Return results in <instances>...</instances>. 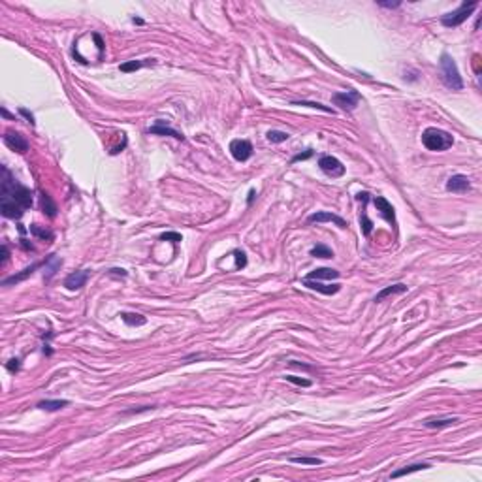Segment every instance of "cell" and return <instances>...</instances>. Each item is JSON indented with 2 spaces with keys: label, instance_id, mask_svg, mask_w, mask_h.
I'll list each match as a JSON object with an SVG mask.
<instances>
[{
  "label": "cell",
  "instance_id": "obj_1",
  "mask_svg": "<svg viewBox=\"0 0 482 482\" xmlns=\"http://www.w3.org/2000/svg\"><path fill=\"white\" fill-rule=\"evenodd\" d=\"M32 207V192L12 177L10 170L2 166V188H0V211L6 219H21Z\"/></svg>",
  "mask_w": 482,
  "mask_h": 482
},
{
  "label": "cell",
  "instance_id": "obj_38",
  "mask_svg": "<svg viewBox=\"0 0 482 482\" xmlns=\"http://www.w3.org/2000/svg\"><path fill=\"white\" fill-rule=\"evenodd\" d=\"M2 255H4V256H2V266H4V264H6V260H8V255H10V253H8V247H6V245L2 247Z\"/></svg>",
  "mask_w": 482,
  "mask_h": 482
},
{
  "label": "cell",
  "instance_id": "obj_16",
  "mask_svg": "<svg viewBox=\"0 0 482 482\" xmlns=\"http://www.w3.org/2000/svg\"><path fill=\"white\" fill-rule=\"evenodd\" d=\"M68 405H70V401H68V399H43V401L38 403V409L55 412V411L64 409V407H68Z\"/></svg>",
  "mask_w": 482,
  "mask_h": 482
},
{
  "label": "cell",
  "instance_id": "obj_34",
  "mask_svg": "<svg viewBox=\"0 0 482 482\" xmlns=\"http://www.w3.org/2000/svg\"><path fill=\"white\" fill-rule=\"evenodd\" d=\"M6 368H8L10 373H17L19 368H21V364H19V360H17V358H14V360H10V362L6 364Z\"/></svg>",
  "mask_w": 482,
  "mask_h": 482
},
{
  "label": "cell",
  "instance_id": "obj_35",
  "mask_svg": "<svg viewBox=\"0 0 482 482\" xmlns=\"http://www.w3.org/2000/svg\"><path fill=\"white\" fill-rule=\"evenodd\" d=\"M313 156V149H307L305 153H299V155H296L294 158H292V162H299V160H307V158H311Z\"/></svg>",
  "mask_w": 482,
  "mask_h": 482
},
{
  "label": "cell",
  "instance_id": "obj_11",
  "mask_svg": "<svg viewBox=\"0 0 482 482\" xmlns=\"http://www.w3.org/2000/svg\"><path fill=\"white\" fill-rule=\"evenodd\" d=\"M469 188H471V181L467 179V175H462V173H456V175H452V177L446 181V190L456 192V194L467 192Z\"/></svg>",
  "mask_w": 482,
  "mask_h": 482
},
{
  "label": "cell",
  "instance_id": "obj_27",
  "mask_svg": "<svg viewBox=\"0 0 482 482\" xmlns=\"http://www.w3.org/2000/svg\"><path fill=\"white\" fill-rule=\"evenodd\" d=\"M145 64H153V60H151V62H143V60H128V62H125V64H121V66H119V70L125 72V74H128V72L140 70V68L145 66Z\"/></svg>",
  "mask_w": 482,
  "mask_h": 482
},
{
  "label": "cell",
  "instance_id": "obj_13",
  "mask_svg": "<svg viewBox=\"0 0 482 482\" xmlns=\"http://www.w3.org/2000/svg\"><path fill=\"white\" fill-rule=\"evenodd\" d=\"M87 281H89V270H81V271H75V273H70L64 279V286L68 290H79V288L85 286Z\"/></svg>",
  "mask_w": 482,
  "mask_h": 482
},
{
  "label": "cell",
  "instance_id": "obj_19",
  "mask_svg": "<svg viewBox=\"0 0 482 482\" xmlns=\"http://www.w3.org/2000/svg\"><path fill=\"white\" fill-rule=\"evenodd\" d=\"M458 422V418L456 416H445V418H426L424 420V426L426 427H446V426H452Z\"/></svg>",
  "mask_w": 482,
  "mask_h": 482
},
{
  "label": "cell",
  "instance_id": "obj_32",
  "mask_svg": "<svg viewBox=\"0 0 482 482\" xmlns=\"http://www.w3.org/2000/svg\"><path fill=\"white\" fill-rule=\"evenodd\" d=\"M234 256H236V268L238 270H241V268H245L247 266V256H245V253L243 251H234Z\"/></svg>",
  "mask_w": 482,
  "mask_h": 482
},
{
  "label": "cell",
  "instance_id": "obj_10",
  "mask_svg": "<svg viewBox=\"0 0 482 482\" xmlns=\"http://www.w3.org/2000/svg\"><path fill=\"white\" fill-rule=\"evenodd\" d=\"M307 222H334V224H337L339 228H347V221L345 219H341L339 215H335V213L332 211H318V213H313L307 217Z\"/></svg>",
  "mask_w": 482,
  "mask_h": 482
},
{
  "label": "cell",
  "instance_id": "obj_28",
  "mask_svg": "<svg viewBox=\"0 0 482 482\" xmlns=\"http://www.w3.org/2000/svg\"><path fill=\"white\" fill-rule=\"evenodd\" d=\"M51 258V266H47V260H45V270H47V273H43V277L49 281L53 275H55V271L60 268V264H62V260H58L57 256H49Z\"/></svg>",
  "mask_w": 482,
  "mask_h": 482
},
{
  "label": "cell",
  "instance_id": "obj_37",
  "mask_svg": "<svg viewBox=\"0 0 482 482\" xmlns=\"http://www.w3.org/2000/svg\"><path fill=\"white\" fill-rule=\"evenodd\" d=\"M379 6H383V8H397L399 2H379Z\"/></svg>",
  "mask_w": 482,
  "mask_h": 482
},
{
  "label": "cell",
  "instance_id": "obj_4",
  "mask_svg": "<svg viewBox=\"0 0 482 482\" xmlns=\"http://www.w3.org/2000/svg\"><path fill=\"white\" fill-rule=\"evenodd\" d=\"M477 6H479V2H462V6H460L458 10H454V12H450V14H446V15H443V17H441V23H443L445 27H448V29L460 27L462 23L467 21V17L475 12Z\"/></svg>",
  "mask_w": 482,
  "mask_h": 482
},
{
  "label": "cell",
  "instance_id": "obj_20",
  "mask_svg": "<svg viewBox=\"0 0 482 482\" xmlns=\"http://www.w3.org/2000/svg\"><path fill=\"white\" fill-rule=\"evenodd\" d=\"M429 463H411V465H405L403 469H397L390 475V479H399V477H405V475H411V473H416V471H422V469H427Z\"/></svg>",
  "mask_w": 482,
  "mask_h": 482
},
{
  "label": "cell",
  "instance_id": "obj_36",
  "mask_svg": "<svg viewBox=\"0 0 482 482\" xmlns=\"http://www.w3.org/2000/svg\"><path fill=\"white\" fill-rule=\"evenodd\" d=\"M19 113L23 115V117H25V119H27V121H29L30 125H36V121H34V115H32V113H29V111H27V110H25V108H21V110H19Z\"/></svg>",
  "mask_w": 482,
  "mask_h": 482
},
{
  "label": "cell",
  "instance_id": "obj_39",
  "mask_svg": "<svg viewBox=\"0 0 482 482\" xmlns=\"http://www.w3.org/2000/svg\"><path fill=\"white\" fill-rule=\"evenodd\" d=\"M132 23H134V25H143V19H140V17H134V19H132Z\"/></svg>",
  "mask_w": 482,
  "mask_h": 482
},
{
  "label": "cell",
  "instance_id": "obj_12",
  "mask_svg": "<svg viewBox=\"0 0 482 482\" xmlns=\"http://www.w3.org/2000/svg\"><path fill=\"white\" fill-rule=\"evenodd\" d=\"M147 132L149 134H155V136H171V138H175V140H181L183 142L185 136L181 132H177V130H173L171 127L166 125V121H156L153 127L147 128Z\"/></svg>",
  "mask_w": 482,
  "mask_h": 482
},
{
  "label": "cell",
  "instance_id": "obj_5",
  "mask_svg": "<svg viewBox=\"0 0 482 482\" xmlns=\"http://www.w3.org/2000/svg\"><path fill=\"white\" fill-rule=\"evenodd\" d=\"M318 168L324 171L328 177H332V179L343 177V175H345V171H347L339 158H335V156H332V155H322L320 156V158H318Z\"/></svg>",
  "mask_w": 482,
  "mask_h": 482
},
{
  "label": "cell",
  "instance_id": "obj_9",
  "mask_svg": "<svg viewBox=\"0 0 482 482\" xmlns=\"http://www.w3.org/2000/svg\"><path fill=\"white\" fill-rule=\"evenodd\" d=\"M373 205L377 207V211L381 213V217H383L386 222H390L392 226H396V211H394V205L388 200L383 198V196H375L373 198Z\"/></svg>",
  "mask_w": 482,
  "mask_h": 482
},
{
  "label": "cell",
  "instance_id": "obj_7",
  "mask_svg": "<svg viewBox=\"0 0 482 482\" xmlns=\"http://www.w3.org/2000/svg\"><path fill=\"white\" fill-rule=\"evenodd\" d=\"M253 143L249 140H232L230 142V153L238 162H247L253 156Z\"/></svg>",
  "mask_w": 482,
  "mask_h": 482
},
{
  "label": "cell",
  "instance_id": "obj_23",
  "mask_svg": "<svg viewBox=\"0 0 482 482\" xmlns=\"http://www.w3.org/2000/svg\"><path fill=\"white\" fill-rule=\"evenodd\" d=\"M30 234H32V236H36L38 240H43V241H51L53 238H55L51 230H45V228L38 226V224H32V226H30Z\"/></svg>",
  "mask_w": 482,
  "mask_h": 482
},
{
  "label": "cell",
  "instance_id": "obj_8",
  "mask_svg": "<svg viewBox=\"0 0 482 482\" xmlns=\"http://www.w3.org/2000/svg\"><path fill=\"white\" fill-rule=\"evenodd\" d=\"M4 143L12 149V151H17V153H27L29 151V142L25 136H21L19 132H14V130H8L4 134Z\"/></svg>",
  "mask_w": 482,
  "mask_h": 482
},
{
  "label": "cell",
  "instance_id": "obj_33",
  "mask_svg": "<svg viewBox=\"0 0 482 482\" xmlns=\"http://www.w3.org/2000/svg\"><path fill=\"white\" fill-rule=\"evenodd\" d=\"M160 240H162V241H173V243H179V241L183 240V238H181V234H177V232H166V234H162V236H160Z\"/></svg>",
  "mask_w": 482,
  "mask_h": 482
},
{
  "label": "cell",
  "instance_id": "obj_30",
  "mask_svg": "<svg viewBox=\"0 0 482 482\" xmlns=\"http://www.w3.org/2000/svg\"><path fill=\"white\" fill-rule=\"evenodd\" d=\"M360 224H362V232H364V236H369V234H371V230H373V221L369 219L366 213H362V217H360Z\"/></svg>",
  "mask_w": 482,
  "mask_h": 482
},
{
  "label": "cell",
  "instance_id": "obj_3",
  "mask_svg": "<svg viewBox=\"0 0 482 482\" xmlns=\"http://www.w3.org/2000/svg\"><path fill=\"white\" fill-rule=\"evenodd\" d=\"M441 75H443V81L445 85L452 91H462L463 89V79L460 75V70H458V64L448 53H443L441 55Z\"/></svg>",
  "mask_w": 482,
  "mask_h": 482
},
{
  "label": "cell",
  "instance_id": "obj_18",
  "mask_svg": "<svg viewBox=\"0 0 482 482\" xmlns=\"http://www.w3.org/2000/svg\"><path fill=\"white\" fill-rule=\"evenodd\" d=\"M40 205H42V211L47 217H57V204L51 200V196L47 192H40Z\"/></svg>",
  "mask_w": 482,
  "mask_h": 482
},
{
  "label": "cell",
  "instance_id": "obj_22",
  "mask_svg": "<svg viewBox=\"0 0 482 482\" xmlns=\"http://www.w3.org/2000/svg\"><path fill=\"white\" fill-rule=\"evenodd\" d=\"M121 318L128 326H143L147 322V318L140 313H121Z\"/></svg>",
  "mask_w": 482,
  "mask_h": 482
},
{
  "label": "cell",
  "instance_id": "obj_26",
  "mask_svg": "<svg viewBox=\"0 0 482 482\" xmlns=\"http://www.w3.org/2000/svg\"><path fill=\"white\" fill-rule=\"evenodd\" d=\"M292 463H301V465H322L320 458H311V456H294L290 458Z\"/></svg>",
  "mask_w": 482,
  "mask_h": 482
},
{
  "label": "cell",
  "instance_id": "obj_31",
  "mask_svg": "<svg viewBox=\"0 0 482 482\" xmlns=\"http://www.w3.org/2000/svg\"><path fill=\"white\" fill-rule=\"evenodd\" d=\"M286 381H288V383H292V384H296V386H301V388H309V386L313 384L309 379H301V377H294V375H288V377H286Z\"/></svg>",
  "mask_w": 482,
  "mask_h": 482
},
{
  "label": "cell",
  "instance_id": "obj_15",
  "mask_svg": "<svg viewBox=\"0 0 482 482\" xmlns=\"http://www.w3.org/2000/svg\"><path fill=\"white\" fill-rule=\"evenodd\" d=\"M339 277V271L332 270V268H316L311 273H307L305 279H311V281H332V279H337Z\"/></svg>",
  "mask_w": 482,
  "mask_h": 482
},
{
  "label": "cell",
  "instance_id": "obj_2",
  "mask_svg": "<svg viewBox=\"0 0 482 482\" xmlns=\"http://www.w3.org/2000/svg\"><path fill=\"white\" fill-rule=\"evenodd\" d=\"M422 143L427 151H446L454 145V138L446 130L429 127L422 132Z\"/></svg>",
  "mask_w": 482,
  "mask_h": 482
},
{
  "label": "cell",
  "instance_id": "obj_21",
  "mask_svg": "<svg viewBox=\"0 0 482 482\" xmlns=\"http://www.w3.org/2000/svg\"><path fill=\"white\" fill-rule=\"evenodd\" d=\"M38 266H40V264H32L30 268H25V270L21 271L19 275H12V277H8V279H4V281H2V284H4V286H10V284L21 283L23 279H27L29 275H32V273H34V270H36Z\"/></svg>",
  "mask_w": 482,
  "mask_h": 482
},
{
  "label": "cell",
  "instance_id": "obj_6",
  "mask_svg": "<svg viewBox=\"0 0 482 482\" xmlns=\"http://www.w3.org/2000/svg\"><path fill=\"white\" fill-rule=\"evenodd\" d=\"M332 102L339 106L343 111H354L356 106L360 104V93L358 91H345V93H335L332 96Z\"/></svg>",
  "mask_w": 482,
  "mask_h": 482
},
{
  "label": "cell",
  "instance_id": "obj_17",
  "mask_svg": "<svg viewBox=\"0 0 482 482\" xmlns=\"http://www.w3.org/2000/svg\"><path fill=\"white\" fill-rule=\"evenodd\" d=\"M405 292H407V284H403V283L392 284V286H386V288H383V290L375 296V301H383V299L388 298V296H394V294H405Z\"/></svg>",
  "mask_w": 482,
  "mask_h": 482
},
{
  "label": "cell",
  "instance_id": "obj_25",
  "mask_svg": "<svg viewBox=\"0 0 482 482\" xmlns=\"http://www.w3.org/2000/svg\"><path fill=\"white\" fill-rule=\"evenodd\" d=\"M292 106H305V108H313V110H320V111H326V113H334L332 108L322 106L320 102H307V100H294Z\"/></svg>",
  "mask_w": 482,
  "mask_h": 482
},
{
  "label": "cell",
  "instance_id": "obj_14",
  "mask_svg": "<svg viewBox=\"0 0 482 482\" xmlns=\"http://www.w3.org/2000/svg\"><path fill=\"white\" fill-rule=\"evenodd\" d=\"M301 284L305 286V288H309V290H316V292H320V294H326V296H332V294H337L341 290V284H322L318 283V281H311V279H303Z\"/></svg>",
  "mask_w": 482,
  "mask_h": 482
},
{
  "label": "cell",
  "instance_id": "obj_40",
  "mask_svg": "<svg viewBox=\"0 0 482 482\" xmlns=\"http://www.w3.org/2000/svg\"><path fill=\"white\" fill-rule=\"evenodd\" d=\"M253 198H255V190L249 192V204H253Z\"/></svg>",
  "mask_w": 482,
  "mask_h": 482
},
{
  "label": "cell",
  "instance_id": "obj_29",
  "mask_svg": "<svg viewBox=\"0 0 482 482\" xmlns=\"http://www.w3.org/2000/svg\"><path fill=\"white\" fill-rule=\"evenodd\" d=\"M290 136H288V132H283V130H270L268 132V140L271 143H283L286 142Z\"/></svg>",
  "mask_w": 482,
  "mask_h": 482
},
{
  "label": "cell",
  "instance_id": "obj_24",
  "mask_svg": "<svg viewBox=\"0 0 482 482\" xmlns=\"http://www.w3.org/2000/svg\"><path fill=\"white\" fill-rule=\"evenodd\" d=\"M311 256H315V258H334V251L330 249V247H326V245H315L311 249V253H309Z\"/></svg>",
  "mask_w": 482,
  "mask_h": 482
}]
</instances>
